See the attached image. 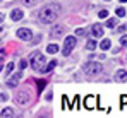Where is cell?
I'll use <instances>...</instances> for the list:
<instances>
[{
	"label": "cell",
	"instance_id": "cell-10",
	"mask_svg": "<svg viewBox=\"0 0 127 118\" xmlns=\"http://www.w3.org/2000/svg\"><path fill=\"white\" fill-rule=\"evenodd\" d=\"M10 17H12V21H21L22 19V10H19V9L12 10L10 12Z\"/></svg>",
	"mask_w": 127,
	"mask_h": 118
},
{
	"label": "cell",
	"instance_id": "cell-27",
	"mask_svg": "<svg viewBox=\"0 0 127 118\" xmlns=\"http://www.w3.org/2000/svg\"><path fill=\"white\" fill-rule=\"evenodd\" d=\"M84 29H77V31H76V34H79V36H84Z\"/></svg>",
	"mask_w": 127,
	"mask_h": 118
},
{
	"label": "cell",
	"instance_id": "cell-7",
	"mask_svg": "<svg viewBox=\"0 0 127 118\" xmlns=\"http://www.w3.org/2000/svg\"><path fill=\"white\" fill-rule=\"evenodd\" d=\"M10 75H12V77L7 79V86H9V87H16L22 74H21V72H16V74H12V72H10Z\"/></svg>",
	"mask_w": 127,
	"mask_h": 118
},
{
	"label": "cell",
	"instance_id": "cell-22",
	"mask_svg": "<svg viewBox=\"0 0 127 118\" xmlns=\"http://www.w3.org/2000/svg\"><path fill=\"white\" fill-rule=\"evenodd\" d=\"M98 16H100V19H106V17H108V12H106V10H100Z\"/></svg>",
	"mask_w": 127,
	"mask_h": 118
},
{
	"label": "cell",
	"instance_id": "cell-20",
	"mask_svg": "<svg viewBox=\"0 0 127 118\" xmlns=\"http://www.w3.org/2000/svg\"><path fill=\"white\" fill-rule=\"evenodd\" d=\"M22 3H24V5H28V7H33V5L36 3V0H22Z\"/></svg>",
	"mask_w": 127,
	"mask_h": 118
},
{
	"label": "cell",
	"instance_id": "cell-5",
	"mask_svg": "<svg viewBox=\"0 0 127 118\" xmlns=\"http://www.w3.org/2000/svg\"><path fill=\"white\" fill-rule=\"evenodd\" d=\"M76 46V38L74 36H67L65 38V41H64V50H62V53L65 55V57H69V53L72 51V48Z\"/></svg>",
	"mask_w": 127,
	"mask_h": 118
},
{
	"label": "cell",
	"instance_id": "cell-8",
	"mask_svg": "<svg viewBox=\"0 0 127 118\" xmlns=\"http://www.w3.org/2000/svg\"><path fill=\"white\" fill-rule=\"evenodd\" d=\"M91 33H93L95 38H101V36H103V27H101L100 24H93V26H91Z\"/></svg>",
	"mask_w": 127,
	"mask_h": 118
},
{
	"label": "cell",
	"instance_id": "cell-29",
	"mask_svg": "<svg viewBox=\"0 0 127 118\" xmlns=\"http://www.w3.org/2000/svg\"><path fill=\"white\" fill-rule=\"evenodd\" d=\"M2 21H3V16H2V14H0V22H2Z\"/></svg>",
	"mask_w": 127,
	"mask_h": 118
},
{
	"label": "cell",
	"instance_id": "cell-14",
	"mask_svg": "<svg viewBox=\"0 0 127 118\" xmlns=\"http://www.w3.org/2000/svg\"><path fill=\"white\" fill-rule=\"evenodd\" d=\"M55 65H57V60H52V62H48V63H46V67H45V72H50V70H53V69H55Z\"/></svg>",
	"mask_w": 127,
	"mask_h": 118
},
{
	"label": "cell",
	"instance_id": "cell-28",
	"mask_svg": "<svg viewBox=\"0 0 127 118\" xmlns=\"http://www.w3.org/2000/svg\"><path fill=\"white\" fill-rule=\"evenodd\" d=\"M120 101H122V108H124V104H127V96H122Z\"/></svg>",
	"mask_w": 127,
	"mask_h": 118
},
{
	"label": "cell",
	"instance_id": "cell-17",
	"mask_svg": "<svg viewBox=\"0 0 127 118\" xmlns=\"http://www.w3.org/2000/svg\"><path fill=\"white\" fill-rule=\"evenodd\" d=\"M100 48H101V50H110V39H103V41L100 43Z\"/></svg>",
	"mask_w": 127,
	"mask_h": 118
},
{
	"label": "cell",
	"instance_id": "cell-15",
	"mask_svg": "<svg viewBox=\"0 0 127 118\" xmlns=\"http://www.w3.org/2000/svg\"><path fill=\"white\" fill-rule=\"evenodd\" d=\"M86 48H88L89 51H93V50L96 48V39H89V41H88V45H86Z\"/></svg>",
	"mask_w": 127,
	"mask_h": 118
},
{
	"label": "cell",
	"instance_id": "cell-3",
	"mask_svg": "<svg viewBox=\"0 0 127 118\" xmlns=\"http://www.w3.org/2000/svg\"><path fill=\"white\" fill-rule=\"evenodd\" d=\"M31 99H33V94H31L29 87H22V89L17 91V94H16V101H17L21 106L29 104V103H31Z\"/></svg>",
	"mask_w": 127,
	"mask_h": 118
},
{
	"label": "cell",
	"instance_id": "cell-32",
	"mask_svg": "<svg viewBox=\"0 0 127 118\" xmlns=\"http://www.w3.org/2000/svg\"><path fill=\"white\" fill-rule=\"evenodd\" d=\"M0 63H2V57H0Z\"/></svg>",
	"mask_w": 127,
	"mask_h": 118
},
{
	"label": "cell",
	"instance_id": "cell-11",
	"mask_svg": "<svg viewBox=\"0 0 127 118\" xmlns=\"http://www.w3.org/2000/svg\"><path fill=\"white\" fill-rule=\"evenodd\" d=\"M0 117H3V118L14 117V110H10V108H5V110H2V111H0Z\"/></svg>",
	"mask_w": 127,
	"mask_h": 118
},
{
	"label": "cell",
	"instance_id": "cell-6",
	"mask_svg": "<svg viewBox=\"0 0 127 118\" xmlns=\"http://www.w3.org/2000/svg\"><path fill=\"white\" fill-rule=\"evenodd\" d=\"M17 38L22 39V41H31L33 39V33L29 31V29H26V27H21V29H17Z\"/></svg>",
	"mask_w": 127,
	"mask_h": 118
},
{
	"label": "cell",
	"instance_id": "cell-18",
	"mask_svg": "<svg viewBox=\"0 0 127 118\" xmlns=\"http://www.w3.org/2000/svg\"><path fill=\"white\" fill-rule=\"evenodd\" d=\"M86 108L88 110H93V96H88L86 98Z\"/></svg>",
	"mask_w": 127,
	"mask_h": 118
},
{
	"label": "cell",
	"instance_id": "cell-4",
	"mask_svg": "<svg viewBox=\"0 0 127 118\" xmlns=\"http://www.w3.org/2000/svg\"><path fill=\"white\" fill-rule=\"evenodd\" d=\"M83 70H84L86 75H98V74H101L103 67L100 62H88V63H84Z\"/></svg>",
	"mask_w": 127,
	"mask_h": 118
},
{
	"label": "cell",
	"instance_id": "cell-16",
	"mask_svg": "<svg viewBox=\"0 0 127 118\" xmlns=\"http://www.w3.org/2000/svg\"><path fill=\"white\" fill-rule=\"evenodd\" d=\"M46 51H48V53H57V51H59V46L52 43V45H48V46H46Z\"/></svg>",
	"mask_w": 127,
	"mask_h": 118
},
{
	"label": "cell",
	"instance_id": "cell-21",
	"mask_svg": "<svg viewBox=\"0 0 127 118\" xmlns=\"http://www.w3.org/2000/svg\"><path fill=\"white\" fill-rule=\"evenodd\" d=\"M26 67H28V60H21V62H19V69H21V70H24Z\"/></svg>",
	"mask_w": 127,
	"mask_h": 118
},
{
	"label": "cell",
	"instance_id": "cell-25",
	"mask_svg": "<svg viewBox=\"0 0 127 118\" xmlns=\"http://www.w3.org/2000/svg\"><path fill=\"white\" fill-rule=\"evenodd\" d=\"M45 86H46L45 80H38V87H40V91H41V87H45Z\"/></svg>",
	"mask_w": 127,
	"mask_h": 118
},
{
	"label": "cell",
	"instance_id": "cell-2",
	"mask_svg": "<svg viewBox=\"0 0 127 118\" xmlns=\"http://www.w3.org/2000/svg\"><path fill=\"white\" fill-rule=\"evenodd\" d=\"M29 63H31V69L34 72H45V67H46V58L45 55L40 51H34L31 57H29Z\"/></svg>",
	"mask_w": 127,
	"mask_h": 118
},
{
	"label": "cell",
	"instance_id": "cell-33",
	"mask_svg": "<svg viewBox=\"0 0 127 118\" xmlns=\"http://www.w3.org/2000/svg\"><path fill=\"white\" fill-rule=\"evenodd\" d=\"M0 31H2V26H0Z\"/></svg>",
	"mask_w": 127,
	"mask_h": 118
},
{
	"label": "cell",
	"instance_id": "cell-1",
	"mask_svg": "<svg viewBox=\"0 0 127 118\" xmlns=\"http://www.w3.org/2000/svg\"><path fill=\"white\" fill-rule=\"evenodd\" d=\"M60 16V5L59 3H48L45 5L41 10L38 12V19L43 24H50V22H55Z\"/></svg>",
	"mask_w": 127,
	"mask_h": 118
},
{
	"label": "cell",
	"instance_id": "cell-19",
	"mask_svg": "<svg viewBox=\"0 0 127 118\" xmlns=\"http://www.w3.org/2000/svg\"><path fill=\"white\" fill-rule=\"evenodd\" d=\"M117 16H119V17H124V16H126V9L119 7V9H117Z\"/></svg>",
	"mask_w": 127,
	"mask_h": 118
},
{
	"label": "cell",
	"instance_id": "cell-9",
	"mask_svg": "<svg viewBox=\"0 0 127 118\" xmlns=\"http://www.w3.org/2000/svg\"><path fill=\"white\" fill-rule=\"evenodd\" d=\"M115 80H117V82H126L127 80V72L126 70H119V72L115 74Z\"/></svg>",
	"mask_w": 127,
	"mask_h": 118
},
{
	"label": "cell",
	"instance_id": "cell-31",
	"mask_svg": "<svg viewBox=\"0 0 127 118\" xmlns=\"http://www.w3.org/2000/svg\"><path fill=\"white\" fill-rule=\"evenodd\" d=\"M0 72H2V63H0Z\"/></svg>",
	"mask_w": 127,
	"mask_h": 118
},
{
	"label": "cell",
	"instance_id": "cell-12",
	"mask_svg": "<svg viewBox=\"0 0 127 118\" xmlns=\"http://www.w3.org/2000/svg\"><path fill=\"white\" fill-rule=\"evenodd\" d=\"M60 33H62V26H55V27H52V31H50L52 36H60Z\"/></svg>",
	"mask_w": 127,
	"mask_h": 118
},
{
	"label": "cell",
	"instance_id": "cell-34",
	"mask_svg": "<svg viewBox=\"0 0 127 118\" xmlns=\"http://www.w3.org/2000/svg\"><path fill=\"white\" fill-rule=\"evenodd\" d=\"M105 2H108V0H105Z\"/></svg>",
	"mask_w": 127,
	"mask_h": 118
},
{
	"label": "cell",
	"instance_id": "cell-26",
	"mask_svg": "<svg viewBox=\"0 0 127 118\" xmlns=\"http://www.w3.org/2000/svg\"><path fill=\"white\" fill-rule=\"evenodd\" d=\"M127 27L126 26H119V27H117V31H119V33H124V31H126Z\"/></svg>",
	"mask_w": 127,
	"mask_h": 118
},
{
	"label": "cell",
	"instance_id": "cell-24",
	"mask_svg": "<svg viewBox=\"0 0 127 118\" xmlns=\"http://www.w3.org/2000/svg\"><path fill=\"white\" fill-rule=\"evenodd\" d=\"M12 70H14V62H10V63L7 65V74H10Z\"/></svg>",
	"mask_w": 127,
	"mask_h": 118
},
{
	"label": "cell",
	"instance_id": "cell-30",
	"mask_svg": "<svg viewBox=\"0 0 127 118\" xmlns=\"http://www.w3.org/2000/svg\"><path fill=\"white\" fill-rule=\"evenodd\" d=\"M120 2H122V3H126V2H127V0H120Z\"/></svg>",
	"mask_w": 127,
	"mask_h": 118
},
{
	"label": "cell",
	"instance_id": "cell-23",
	"mask_svg": "<svg viewBox=\"0 0 127 118\" xmlns=\"http://www.w3.org/2000/svg\"><path fill=\"white\" fill-rule=\"evenodd\" d=\"M120 45H122V46H126V48H127V34H126V36H122V38H120Z\"/></svg>",
	"mask_w": 127,
	"mask_h": 118
},
{
	"label": "cell",
	"instance_id": "cell-13",
	"mask_svg": "<svg viewBox=\"0 0 127 118\" xmlns=\"http://www.w3.org/2000/svg\"><path fill=\"white\" fill-rule=\"evenodd\" d=\"M105 26H106V27H110V29H112V27H115V26H117V19H115V17H110V19H106Z\"/></svg>",
	"mask_w": 127,
	"mask_h": 118
}]
</instances>
